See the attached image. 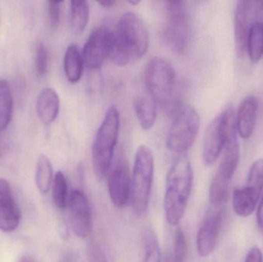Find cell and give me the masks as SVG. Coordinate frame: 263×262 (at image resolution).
<instances>
[{
	"label": "cell",
	"instance_id": "obj_1",
	"mask_svg": "<svg viewBox=\"0 0 263 262\" xmlns=\"http://www.w3.org/2000/svg\"><path fill=\"white\" fill-rule=\"evenodd\" d=\"M193 172L186 155H181L173 163L165 183L164 209L167 221L177 226L185 215L191 195Z\"/></svg>",
	"mask_w": 263,
	"mask_h": 262
},
{
	"label": "cell",
	"instance_id": "obj_2",
	"mask_svg": "<svg viewBox=\"0 0 263 262\" xmlns=\"http://www.w3.org/2000/svg\"><path fill=\"white\" fill-rule=\"evenodd\" d=\"M145 83L150 97L165 109L175 111L177 105V78L170 62L161 57L150 58L145 66Z\"/></svg>",
	"mask_w": 263,
	"mask_h": 262
},
{
	"label": "cell",
	"instance_id": "obj_3",
	"mask_svg": "<svg viewBox=\"0 0 263 262\" xmlns=\"http://www.w3.org/2000/svg\"><path fill=\"white\" fill-rule=\"evenodd\" d=\"M120 125L118 109L115 106H110L97 131L92 146V166L94 173L99 181H103L106 178L114 162Z\"/></svg>",
	"mask_w": 263,
	"mask_h": 262
},
{
	"label": "cell",
	"instance_id": "obj_4",
	"mask_svg": "<svg viewBox=\"0 0 263 262\" xmlns=\"http://www.w3.org/2000/svg\"><path fill=\"white\" fill-rule=\"evenodd\" d=\"M154 177V156L148 146L142 145L136 151L132 175L131 199L133 211L142 216L148 209Z\"/></svg>",
	"mask_w": 263,
	"mask_h": 262
},
{
	"label": "cell",
	"instance_id": "obj_5",
	"mask_svg": "<svg viewBox=\"0 0 263 262\" xmlns=\"http://www.w3.org/2000/svg\"><path fill=\"white\" fill-rule=\"evenodd\" d=\"M200 126V116L190 105H182L175 112L167 135V148L175 153H183L193 146Z\"/></svg>",
	"mask_w": 263,
	"mask_h": 262
},
{
	"label": "cell",
	"instance_id": "obj_6",
	"mask_svg": "<svg viewBox=\"0 0 263 262\" xmlns=\"http://www.w3.org/2000/svg\"><path fill=\"white\" fill-rule=\"evenodd\" d=\"M236 126L234 111L230 106L210 123L202 145V159L206 166H213L222 155L229 135Z\"/></svg>",
	"mask_w": 263,
	"mask_h": 262
},
{
	"label": "cell",
	"instance_id": "obj_7",
	"mask_svg": "<svg viewBox=\"0 0 263 262\" xmlns=\"http://www.w3.org/2000/svg\"><path fill=\"white\" fill-rule=\"evenodd\" d=\"M165 4V42L173 52L182 53L188 46L191 34L188 9L182 1H168Z\"/></svg>",
	"mask_w": 263,
	"mask_h": 262
},
{
	"label": "cell",
	"instance_id": "obj_8",
	"mask_svg": "<svg viewBox=\"0 0 263 262\" xmlns=\"http://www.w3.org/2000/svg\"><path fill=\"white\" fill-rule=\"evenodd\" d=\"M117 31L133 59L142 58L145 55L149 45V37L143 22L136 14H123Z\"/></svg>",
	"mask_w": 263,
	"mask_h": 262
},
{
	"label": "cell",
	"instance_id": "obj_9",
	"mask_svg": "<svg viewBox=\"0 0 263 262\" xmlns=\"http://www.w3.org/2000/svg\"><path fill=\"white\" fill-rule=\"evenodd\" d=\"M263 23V1H238L235 10V48L238 56L247 52V40L253 25Z\"/></svg>",
	"mask_w": 263,
	"mask_h": 262
},
{
	"label": "cell",
	"instance_id": "obj_10",
	"mask_svg": "<svg viewBox=\"0 0 263 262\" xmlns=\"http://www.w3.org/2000/svg\"><path fill=\"white\" fill-rule=\"evenodd\" d=\"M108 189L111 201L117 207L126 206L131 198L132 175L124 153L118 154L108 173Z\"/></svg>",
	"mask_w": 263,
	"mask_h": 262
},
{
	"label": "cell",
	"instance_id": "obj_11",
	"mask_svg": "<svg viewBox=\"0 0 263 262\" xmlns=\"http://www.w3.org/2000/svg\"><path fill=\"white\" fill-rule=\"evenodd\" d=\"M239 162V144L236 126L232 129L227 138L220 163L212 183L219 187L230 189V183L237 169Z\"/></svg>",
	"mask_w": 263,
	"mask_h": 262
},
{
	"label": "cell",
	"instance_id": "obj_12",
	"mask_svg": "<svg viewBox=\"0 0 263 262\" xmlns=\"http://www.w3.org/2000/svg\"><path fill=\"white\" fill-rule=\"evenodd\" d=\"M72 231L77 237L86 238L92 231V212L87 197L82 191L74 190L69 201Z\"/></svg>",
	"mask_w": 263,
	"mask_h": 262
},
{
	"label": "cell",
	"instance_id": "obj_13",
	"mask_svg": "<svg viewBox=\"0 0 263 262\" xmlns=\"http://www.w3.org/2000/svg\"><path fill=\"white\" fill-rule=\"evenodd\" d=\"M107 33L106 28L94 29L83 47V63L91 70L101 68L107 58Z\"/></svg>",
	"mask_w": 263,
	"mask_h": 262
},
{
	"label": "cell",
	"instance_id": "obj_14",
	"mask_svg": "<svg viewBox=\"0 0 263 262\" xmlns=\"http://www.w3.org/2000/svg\"><path fill=\"white\" fill-rule=\"evenodd\" d=\"M222 212L219 211L209 215L199 229L196 239L199 256H209L216 249L222 227Z\"/></svg>",
	"mask_w": 263,
	"mask_h": 262
},
{
	"label": "cell",
	"instance_id": "obj_15",
	"mask_svg": "<svg viewBox=\"0 0 263 262\" xmlns=\"http://www.w3.org/2000/svg\"><path fill=\"white\" fill-rule=\"evenodd\" d=\"M20 212L14 199L10 184L7 180L0 178V230L12 232L18 228Z\"/></svg>",
	"mask_w": 263,
	"mask_h": 262
},
{
	"label": "cell",
	"instance_id": "obj_16",
	"mask_svg": "<svg viewBox=\"0 0 263 262\" xmlns=\"http://www.w3.org/2000/svg\"><path fill=\"white\" fill-rule=\"evenodd\" d=\"M263 191V186L247 181V186L233 192V208L236 215L240 217L250 216L257 206Z\"/></svg>",
	"mask_w": 263,
	"mask_h": 262
},
{
	"label": "cell",
	"instance_id": "obj_17",
	"mask_svg": "<svg viewBox=\"0 0 263 262\" xmlns=\"http://www.w3.org/2000/svg\"><path fill=\"white\" fill-rule=\"evenodd\" d=\"M258 103L254 95L244 98L236 116V130L239 136L248 139L254 133L257 121Z\"/></svg>",
	"mask_w": 263,
	"mask_h": 262
},
{
	"label": "cell",
	"instance_id": "obj_18",
	"mask_svg": "<svg viewBox=\"0 0 263 262\" xmlns=\"http://www.w3.org/2000/svg\"><path fill=\"white\" fill-rule=\"evenodd\" d=\"M36 112L40 121L45 125L53 123L60 112V100L57 92L52 88L43 89L36 101Z\"/></svg>",
	"mask_w": 263,
	"mask_h": 262
},
{
	"label": "cell",
	"instance_id": "obj_19",
	"mask_svg": "<svg viewBox=\"0 0 263 262\" xmlns=\"http://www.w3.org/2000/svg\"><path fill=\"white\" fill-rule=\"evenodd\" d=\"M135 112L141 127L144 130H149L156 123V103L150 96L139 95L135 98Z\"/></svg>",
	"mask_w": 263,
	"mask_h": 262
},
{
	"label": "cell",
	"instance_id": "obj_20",
	"mask_svg": "<svg viewBox=\"0 0 263 262\" xmlns=\"http://www.w3.org/2000/svg\"><path fill=\"white\" fill-rule=\"evenodd\" d=\"M107 58L118 66H126L133 59L130 53L120 38L117 29H108Z\"/></svg>",
	"mask_w": 263,
	"mask_h": 262
},
{
	"label": "cell",
	"instance_id": "obj_21",
	"mask_svg": "<svg viewBox=\"0 0 263 262\" xmlns=\"http://www.w3.org/2000/svg\"><path fill=\"white\" fill-rule=\"evenodd\" d=\"M83 60L78 46L71 44L66 49L64 56V71L66 78L71 83L80 81L83 71Z\"/></svg>",
	"mask_w": 263,
	"mask_h": 262
},
{
	"label": "cell",
	"instance_id": "obj_22",
	"mask_svg": "<svg viewBox=\"0 0 263 262\" xmlns=\"http://www.w3.org/2000/svg\"><path fill=\"white\" fill-rule=\"evenodd\" d=\"M13 109V100L10 85L5 79H0V131L4 132L10 123Z\"/></svg>",
	"mask_w": 263,
	"mask_h": 262
},
{
	"label": "cell",
	"instance_id": "obj_23",
	"mask_svg": "<svg viewBox=\"0 0 263 262\" xmlns=\"http://www.w3.org/2000/svg\"><path fill=\"white\" fill-rule=\"evenodd\" d=\"M247 53L250 61L258 63L263 55V23L256 22L250 29L247 40Z\"/></svg>",
	"mask_w": 263,
	"mask_h": 262
},
{
	"label": "cell",
	"instance_id": "obj_24",
	"mask_svg": "<svg viewBox=\"0 0 263 262\" xmlns=\"http://www.w3.org/2000/svg\"><path fill=\"white\" fill-rule=\"evenodd\" d=\"M89 7L86 1H72L70 3V23L72 30L80 34L87 26Z\"/></svg>",
	"mask_w": 263,
	"mask_h": 262
},
{
	"label": "cell",
	"instance_id": "obj_25",
	"mask_svg": "<svg viewBox=\"0 0 263 262\" xmlns=\"http://www.w3.org/2000/svg\"><path fill=\"white\" fill-rule=\"evenodd\" d=\"M52 166L46 155H41L38 158L35 172V184L42 194H46L52 183Z\"/></svg>",
	"mask_w": 263,
	"mask_h": 262
},
{
	"label": "cell",
	"instance_id": "obj_26",
	"mask_svg": "<svg viewBox=\"0 0 263 262\" xmlns=\"http://www.w3.org/2000/svg\"><path fill=\"white\" fill-rule=\"evenodd\" d=\"M142 246H143V262H162L159 241L156 232L146 228L142 232Z\"/></svg>",
	"mask_w": 263,
	"mask_h": 262
},
{
	"label": "cell",
	"instance_id": "obj_27",
	"mask_svg": "<svg viewBox=\"0 0 263 262\" xmlns=\"http://www.w3.org/2000/svg\"><path fill=\"white\" fill-rule=\"evenodd\" d=\"M52 199L58 209H66L69 206V193L66 177L63 172H58L52 182Z\"/></svg>",
	"mask_w": 263,
	"mask_h": 262
},
{
	"label": "cell",
	"instance_id": "obj_28",
	"mask_svg": "<svg viewBox=\"0 0 263 262\" xmlns=\"http://www.w3.org/2000/svg\"><path fill=\"white\" fill-rule=\"evenodd\" d=\"M187 243L185 233L181 228L176 229L174 235V253L173 260L175 262H185L187 258Z\"/></svg>",
	"mask_w": 263,
	"mask_h": 262
},
{
	"label": "cell",
	"instance_id": "obj_29",
	"mask_svg": "<svg viewBox=\"0 0 263 262\" xmlns=\"http://www.w3.org/2000/svg\"><path fill=\"white\" fill-rule=\"evenodd\" d=\"M49 54L44 44L40 43L35 51V67L37 75L43 76L47 72Z\"/></svg>",
	"mask_w": 263,
	"mask_h": 262
},
{
	"label": "cell",
	"instance_id": "obj_30",
	"mask_svg": "<svg viewBox=\"0 0 263 262\" xmlns=\"http://www.w3.org/2000/svg\"><path fill=\"white\" fill-rule=\"evenodd\" d=\"M88 258L90 262H111L104 248L97 241H92L89 244Z\"/></svg>",
	"mask_w": 263,
	"mask_h": 262
},
{
	"label": "cell",
	"instance_id": "obj_31",
	"mask_svg": "<svg viewBox=\"0 0 263 262\" xmlns=\"http://www.w3.org/2000/svg\"><path fill=\"white\" fill-rule=\"evenodd\" d=\"M63 2L49 1L48 2V12H49V23L51 28L55 29L60 23V9Z\"/></svg>",
	"mask_w": 263,
	"mask_h": 262
},
{
	"label": "cell",
	"instance_id": "obj_32",
	"mask_svg": "<svg viewBox=\"0 0 263 262\" xmlns=\"http://www.w3.org/2000/svg\"><path fill=\"white\" fill-rule=\"evenodd\" d=\"M245 262H263L262 253L258 247H253L249 251Z\"/></svg>",
	"mask_w": 263,
	"mask_h": 262
},
{
	"label": "cell",
	"instance_id": "obj_33",
	"mask_svg": "<svg viewBox=\"0 0 263 262\" xmlns=\"http://www.w3.org/2000/svg\"><path fill=\"white\" fill-rule=\"evenodd\" d=\"M256 219H257V224L259 227L263 229V195L260 201H259V206H258Z\"/></svg>",
	"mask_w": 263,
	"mask_h": 262
},
{
	"label": "cell",
	"instance_id": "obj_34",
	"mask_svg": "<svg viewBox=\"0 0 263 262\" xmlns=\"http://www.w3.org/2000/svg\"><path fill=\"white\" fill-rule=\"evenodd\" d=\"M5 150H6V138L3 132L0 131V159L4 155Z\"/></svg>",
	"mask_w": 263,
	"mask_h": 262
},
{
	"label": "cell",
	"instance_id": "obj_35",
	"mask_svg": "<svg viewBox=\"0 0 263 262\" xmlns=\"http://www.w3.org/2000/svg\"><path fill=\"white\" fill-rule=\"evenodd\" d=\"M100 6L104 8H110L115 5L116 1H100L98 2Z\"/></svg>",
	"mask_w": 263,
	"mask_h": 262
},
{
	"label": "cell",
	"instance_id": "obj_36",
	"mask_svg": "<svg viewBox=\"0 0 263 262\" xmlns=\"http://www.w3.org/2000/svg\"><path fill=\"white\" fill-rule=\"evenodd\" d=\"M61 262H79L77 261V259H76V258H74L72 255H68V256L65 257L63 260H62Z\"/></svg>",
	"mask_w": 263,
	"mask_h": 262
},
{
	"label": "cell",
	"instance_id": "obj_37",
	"mask_svg": "<svg viewBox=\"0 0 263 262\" xmlns=\"http://www.w3.org/2000/svg\"><path fill=\"white\" fill-rule=\"evenodd\" d=\"M18 262H35L34 261V260L32 259V258H30V257H23V258H21V259L18 261Z\"/></svg>",
	"mask_w": 263,
	"mask_h": 262
},
{
	"label": "cell",
	"instance_id": "obj_38",
	"mask_svg": "<svg viewBox=\"0 0 263 262\" xmlns=\"http://www.w3.org/2000/svg\"><path fill=\"white\" fill-rule=\"evenodd\" d=\"M128 3L131 5H138L140 3V1H137V0H136V1H134V0H129V1H128Z\"/></svg>",
	"mask_w": 263,
	"mask_h": 262
},
{
	"label": "cell",
	"instance_id": "obj_39",
	"mask_svg": "<svg viewBox=\"0 0 263 262\" xmlns=\"http://www.w3.org/2000/svg\"><path fill=\"white\" fill-rule=\"evenodd\" d=\"M165 262H175L173 258H167L166 260H165Z\"/></svg>",
	"mask_w": 263,
	"mask_h": 262
}]
</instances>
